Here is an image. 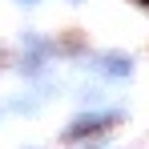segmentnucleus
I'll return each instance as SVG.
<instances>
[{
    "label": "nucleus",
    "instance_id": "nucleus-2",
    "mask_svg": "<svg viewBox=\"0 0 149 149\" xmlns=\"http://www.w3.org/2000/svg\"><path fill=\"white\" fill-rule=\"evenodd\" d=\"M20 4H36V0H20Z\"/></svg>",
    "mask_w": 149,
    "mask_h": 149
},
{
    "label": "nucleus",
    "instance_id": "nucleus-1",
    "mask_svg": "<svg viewBox=\"0 0 149 149\" xmlns=\"http://www.w3.org/2000/svg\"><path fill=\"white\" fill-rule=\"evenodd\" d=\"M113 121H117V117H109V113H105V117H81L77 129H69V137H73V141H81V137H97V133H105Z\"/></svg>",
    "mask_w": 149,
    "mask_h": 149
}]
</instances>
